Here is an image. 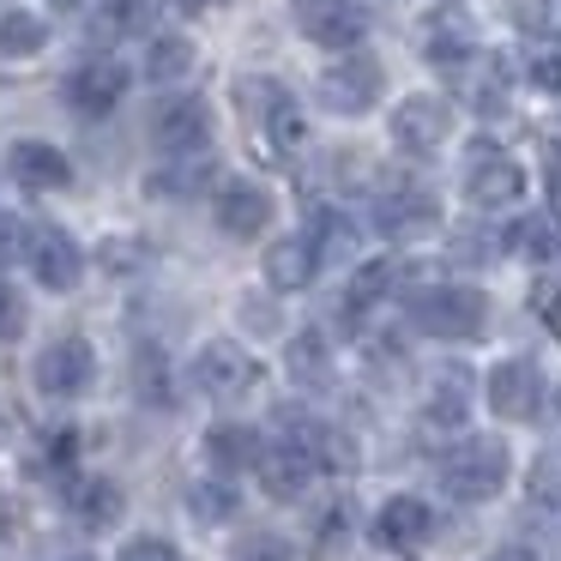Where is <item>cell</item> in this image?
<instances>
[{
  "instance_id": "obj_1",
  "label": "cell",
  "mask_w": 561,
  "mask_h": 561,
  "mask_svg": "<svg viewBox=\"0 0 561 561\" xmlns=\"http://www.w3.org/2000/svg\"><path fill=\"white\" fill-rule=\"evenodd\" d=\"M404 314H411V327L428 332V339L471 344L489 332V296L471 290V284H428V290L404 296Z\"/></svg>"
},
{
  "instance_id": "obj_2",
  "label": "cell",
  "mask_w": 561,
  "mask_h": 561,
  "mask_svg": "<svg viewBox=\"0 0 561 561\" xmlns=\"http://www.w3.org/2000/svg\"><path fill=\"white\" fill-rule=\"evenodd\" d=\"M507 471H513V453L501 435H465L453 453H440V489L465 507L495 501L507 489Z\"/></svg>"
},
{
  "instance_id": "obj_3",
  "label": "cell",
  "mask_w": 561,
  "mask_h": 561,
  "mask_svg": "<svg viewBox=\"0 0 561 561\" xmlns=\"http://www.w3.org/2000/svg\"><path fill=\"white\" fill-rule=\"evenodd\" d=\"M194 387L218 404H242L260 387V363L236 339H211L194 351Z\"/></svg>"
},
{
  "instance_id": "obj_4",
  "label": "cell",
  "mask_w": 561,
  "mask_h": 561,
  "mask_svg": "<svg viewBox=\"0 0 561 561\" xmlns=\"http://www.w3.org/2000/svg\"><path fill=\"white\" fill-rule=\"evenodd\" d=\"M31 380H37L43 399H79V392L98 380V351H91L85 339H55V344L37 351Z\"/></svg>"
},
{
  "instance_id": "obj_5",
  "label": "cell",
  "mask_w": 561,
  "mask_h": 561,
  "mask_svg": "<svg viewBox=\"0 0 561 561\" xmlns=\"http://www.w3.org/2000/svg\"><path fill=\"white\" fill-rule=\"evenodd\" d=\"M519 194H525L519 163L495 146H471V158H465V199L477 211H501V206H519Z\"/></svg>"
},
{
  "instance_id": "obj_6",
  "label": "cell",
  "mask_w": 561,
  "mask_h": 561,
  "mask_svg": "<svg viewBox=\"0 0 561 561\" xmlns=\"http://www.w3.org/2000/svg\"><path fill=\"white\" fill-rule=\"evenodd\" d=\"M151 146L163 158H194L211 146V110L199 98H170L151 110Z\"/></svg>"
},
{
  "instance_id": "obj_7",
  "label": "cell",
  "mask_w": 561,
  "mask_h": 561,
  "mask_svg": "<svg viewBox=\"0 0 561 561\" xmlns=\"http://www.w3.org/2000/svg\"><path fill=\"white\" fill-rule=\"evenodd\" d=\"M320 103L332 115H368L380 103V61L368 55H339V61L320 73Z\"/></svg>"
},
{
  "instance_id": "obj_8",
  "label": "cell",
  "mask_w": 561,
  "mask_h": 561,
  "mask_svg": "<svg viewBox=\"0 0 561 561\" xmlns=\"http://www.w3.org/2000/svg\"><path fill=\"white\" fill-rule=\"evenodd\" d=\"M483 399H489V411L507 416V423H531L537 404H543V375H537V363H525V356H507V363L489 368Z\"/></svg>"
},
{
  "instance_id": "obj_9",
  "label": "cell",
  "mask_w": 561,
  "mask_h": 561,
  "mask_svg": "<svg viewBox=\"0 0 561 561\" xmlns=\"http://www.w3.org/2000/svg\"><path fill=\"white\" fill-rule=\"evenodd\" d=\"M211 218H218L224 236H236V242H254V236L272 224V194H266L260 182H242V175H230V182L211 194Z\"/></svg>"
},
{
  "instance_id": "obj_10",
  "label": "cell",
  "mask_w": 561,
  "mask_h": 561,
  "mask_svg": "<svg viewBox=\"0 0 561 561\" xmlns=\"http://www.w3.org/2000/svg\"><path fill=\"white\" fill-rule=\"evenodd\" d=\"M122 98H127V67L110 61V55H98V61H85V67H73V73H67V110L85 115V122L110 115Z\"/></svg>"
},
{
  "instance_id": "obj_11",
  "label": "cell",
  "mask_w": 561,
  "mask_h": 561,
  "mask_svg": "<svg viewBox=\"0 0 561 561\" xmlns=\"http://www.w3.org/2000/svg\"><path fill=\"white\" fill-rule=\"evenodd\" d=\"M447 134H453V110L440 98H404L399 110H392V146L411 151V158L440 151Z\"/></svg>"
},
{
  "instance_id": "obj_12",
  "label": "cell",
  "mask_w": 561,
  "mask_h": 561,
  "mask_svg": "<svg viewBox=\"0 0 561 561\" xmlns=\"http://www.w3.org/2000/svg\"><path fill=\"white\" fill-rule=\"evenodd\" d=\"M435 224H440V206H435L428 187H416V182L380 187V199H375V230L380 236L404 242V236H423V230H435Z\"/></svg>"
},
{
  "instance_id": "obj_13",
  "label": "cell",
  "mask_w": 561,
  "mask_h": 561,
  "mask_svg": "<svg viewBox=\"0 0 561 561\" xmlns=\"http://www.w3.org/2000/svg\"><path fill=\"white\" fill-rule=\"evenodd\" d=\"M31 272H37L43 290L67 296L79 278H85V254H79V242L61 230V224H37V236H31Z\"/></svg>"
},
{
  "instance_id": "obj_14",
  "label": "cell",
  "mask_w": 561,
  "mask_h": 561,
  "mask_svg": "<svg viewBox=\"0 0 561 561\" xmlns=\"http://www.w3.org/2000/svg\"><path fill=\"white\" fill-rule=\"evenodd\" d=\"M375 537L387 549H423L428 537H435V507H428L423 495H392V501H380V513H375Z\"/></svg>"
},
{
  "instance_id": "obj_15",
  "label": "cell",
  "mask_w": 561,
  "mask_h": 561,
  "mask_svg": "<svg viewBox=\"0 0 561 561\" xmlns=\"http://www.w3.org/2000/svg\"><path fill=\"white\" fill-rule=\"evenodd\" d=\"M7 175H13L19 187H31V194H49V187L73 182V163H67V151H55L49 139H19V146L7 151Z\"/></svg>"
},
{
  "instance_id": "obj_16",
  "label": "cell",
  "mask_w": 561,
  "mask_h": 561,
  "mask_svg": "<svg viewBox=\"0 0 561 561\" xmlns=\"http://www.w3.org/2000/svg\"><path fill=\"white\" fill-rule=\"evenodd\" d=\"M314 471H320V465L308 459L296 440H284V435H278V447H266V453H260V465H254L260 489H266L272 501H296V495L308 489V477H314Z\"/></svg>"
},
{
  "instance_id": "obj_17",
  "label": "cell",
  "mask_w": 561,
  "mask_h": 561,
  "mask_svg": "<svg viewBox=\"0 0 561 561\" xmlns=\"http://www.w3.org/2000/svg\"><path fill=\"white\" fill-rule=\"evenodd\" d=\"M314 272H320V248H314V236H284V242H272L266 248V284L272 290H308L314 284Z\"/></svg>"
},
{
  "instance_id": "obj_18",
  "label": "cell",
  "mask_w": 561,
  "mask_h": 561,
  "mask_svg": "<svg viewBox=\"0 0 561 561\" xmlns=\"http://www.w3.org/2000/svg\"><path fill=\"white\" fill-rule=\"evenodd\" d=\"M302 31L314 43H327V49H351V43H363L368 19L351 0H302Z\"/></svg>"
},
{
  "instance_id": "obj_19",
  "label": "cell",
  "mask_w": 561,
  "mask_h": 561,
  "mask_svg": "<svg viewBox=\"0 0 561 561\" xmlns=\"http://www.w3.org/2000/svg\"><path fill=\"white\" fill-rule=\"evenodd\" d=\"M260 453H266V440H260L248 423H218V428L206 435V465H211L218 477L254 471V465H260Z\"/></svg>"
},
{
  "instance_id": "obj_20",
  "label": "cell",
  "mask_w": 561,
  "mask_h": 561,
  "mask_svg": "<svg viewBox=\"0 0 561 561\" xmlns=\"http://www.w3.org/2000/svg\"><path fill=\"white\" fill-rule=\"evenodd\" d=\"M67 507H73V519L85 525V531H110V525L122 519V489H115L110 477H79Z\"/></svg>"
},
{
  "instance_id": "obj_21",
  "label": "cell",
  "mask_w": 561,
  "mask_h": 561,
  "mask_svg": "<svg viewBox=\"0 0 561 561\" xmlns=\"http://www.w3.org/2000/svg\"><path fill=\"white\" fill-rule=\"evenodd\" d=\"M43 43H49L43 13H31V7H7L0 13V61H31Z\"/></svg>"
},
{
  "instance_id": "obj_22",
  "label": "cell",
  "mask_w": 561,
  "mask_h": 561,
  "mask_svg": "<svg viewBox=\"0 0 561 561\" xmlns=\"http://www.w3.org/2000/svg\"><path fill=\"white\" fill-rule=\"evenodd\" d=\"M290 380L308 392L332 387V351H327V332H296L290 339Z\"/></svg>"
},
{
  "instance_id": "obj_23",
  "label": "cell",
  "mask_w": 561,
  "mask_h": 561,
  "mask_svg": "<svg viewBox=\"0 0 561 561\" xmlns=\"http://www.w3.org/2000/svg\"><path fill=\"white\" fill-rule=\"evenodd\" d=\"M151 25V0H98L91 13V37L115 43V37H139Z\"/></svg>"
},
{
  "instance_id": "obj_24",
  "label": "cell",
  "mask_w": 561,
  "mask_h": 561,
  "mask_svg": "<svg viewBox=\"0 0 561 561\" xmlns=\"http://www.w3.org/2000/svg\"><path fill=\"white\" fill-rule=\"evenodd\" d=\"M465 399H471V380L459 375V363H453L447 375L435 380V392H428L423 423H428V428H459V423H465Z\"/></svg>"
},
{
  "instance_id": "obj_25",
  "label": "cell",
  "mask_w": 561,
  "mask_h": 561,
  "mask_svg": "<svg viewBox=\"0 0 561 561\" xmlns=\"http://www.w3.org/2000/svg\"><path fill=\"white\" fill-rule=\"evenodd\" d=\"M134 392L151 404V411H170L175 404V368H170V356L151 344V351H139V363H134Z\"/></svg>"
},
{
  "instance_id": "obj_26",
  "label": "cell",
  "mask_w": 561,
  "mask_h": 561,
  "mask_svg": "<svg viewBox=\"0 0 561 561\" xmlns=\"http://www.w3.org/2000/svg\"><path fill=\"white\" fill-rule=\"evenodd\" d=\"M194 43L187 37H151L146 43V79L151 85H175V79H187L194 73Z\"/></svg>"
},
{
  "instance_id": "obj_27",
  "label": "cell",
  "mask_w": 561,
  "mask_h": 561,
  "mask_svg": "<svg viewBox=\"0 0 561 561\" xmlns=\"http://www.w3.org/2000/svg\"><path fill=\"white\" fill-rule=\"evenodd\" d=\"M308 236H314V248H320V266H332V260H351L356 254V230H351V218L344 211H314V224H308Z\"/></svg>"
},
{
  "instance_id": "obj_28",
  "label": "cell",
  "mask_w": 561,
  "mask_h": 561,
  "mask_svg": "<svg viewBox=\"0 0 561 561\" xmlns=\"http://www.w3.org/2000/svg\"><path fill=\"white\" fill-rule=\"evenodd\" d=\"M513 248H519L525 260H556L561 254V218L556 211H537V218L513 224Z\"/></svg>"
},
{
  "instance_id": "obj_29",
  "label": "cell",
  "mask_w": 561,
  "mask_h": 561,
  "mask_svg": "<svg viewBox=\"0 0 561 561\" xmlns=\"http://www.w3.org/2000/svg\"><path fill=\"white\" fill-rule=\"evenodd\" d=\"M254 127L266 134V146H272V151H296V146H302V115H296L290 91H284V98L272 103L266 115H254Z\"/></svg>"
},
{
  "instance_id": "obj_30",
  "label": "cell",
  "mask_w": 561,
  "mask_h": 561,
  "mask_svg": "<svg viewBox=\"0 0 561 561\" xmlns=\"http://www.w3.org/2000/svg\"><path fill=\"white\" fill-rule=\"evenodd\" d=\"M387 290H392V266H387V260H375V266H363V272L351 278V290H344V308H351V314H363V308L380 302Z\"/></svg>"
},
{
  "instance_id": "obj_31",
  "label": "cell",
  "mask_w": 561,
  "mask_h": 561,
  "mask_svg": "<svg viewBox=\"0 0 561 561\" xmlns=\"http://www.w3.org/2000/svg\"><path fill=\"white\" fill-rule=\"evenodd\" d=\"M187 507H194L206 525H224L236 513V489L230 483H194L187 489Z\"/></svg>"
},
{
  "instance_id": "obj_32",
  "label": "cell",
  "mask_w": 561,
  "mask_h": 561,
  "mask_svg": "<svg viewBox=\"0 0 561 561\" xmlns=\"http://www.w3.org/2000/svg\"><path fill=\"white\" fill-rule=\"evenodd\" d=\"M31 224L19 218V211H0V272L7 266H19V260H31Z\"/></svg>"
},
{
  "instance_id": "obj_33",
  "label": "cell",
  "mask_w": 561,
  "mask_h": 561,
  "mask_svg": "<svg viewBox=\"0 0 561 561\" xmlns=\"http://www.w3.org/2000/svg\"><path fill=\"white\" fill-rule=\"evenodd\" d=\"M531 501L537 507H561V453H537V465H531Z\"/></svg>"
},
{
  "instance_id": "obj_34",
  "label": "cell",
  "mask_w": 561,
  "mask_h": 561,
  "mask_svg": "<svg viewBox=\"0 0 561 561\" xmlns=\"http://www.w3.org/2000/svg\"><path fill=\"white\" fill-rule=\"evenodd\" d=\"M25 327H31V308H25V296H19L13 284L0 278V351L25 339Z\"/></svg>"
},
{
  "instance_id": "obj_35",
  "label": "cell",
  "mask_w": 561,
  "mask_h": 561,
  "mask_svg": "<svg viewBox=\"0 0 561 561\" xmlns=\"http://www.w3.org/2000/svg\"><path fill=\"white\" fill-rule=\"evenodd\" d=\"M428 61L435 67H465L471 61V37H465L459 25H435V37H428Z\"/></svg>"
},
{
  "instance_id": "obj_36",
  "label": "cell",
  "mask_w": 561,
  "mask_h": 561,
  "mask_svg": "<svg viewBox=\"0 0 561 561\" xmlns=\"http://www.w3.org/2000/svg\"><path fill=\"white\" fill-rule=\"evenodd\" d=\"M115 561H182V549L170 543V537H158V531H139V537H127L122 543V556Z\"/></svg>"
},
{
  "instance_id": "obj_37",
  "label": "cell",
  "mask_w": 561,
  "mask_h": 561,
  "mask_svg": "<svg viewBox=\"0 0 561 561\" xmlns=\"http://www.w3.org/2000/svg\"><path fill=\"white\" fill-rule=\"evenodd\" d=\"M175 163H182V170H170V175H158V182H151V194H187V187H199V182H206V175H211V158H175Z\"/></svg>"
},
{
  "instance_id": "obj_38",
  "label": "cell",
  "mask_w": 561,
  "mask_h": 561,
  "mask_svg": "<svg viewBox=\"0 0 561 561\" xmlns=\"http://www.w3.org/2000/svg\"><path fill=\"white\" fill-rule=\"evenodd\" d=\"M236 561H296V556H290V543H284L278 531H254V537H242Z\"/></svg>"
},
{
  "instance_id": "obj_39",
  "label": "cell",
  "mask_w": 561,
  "mask_h": 561,
  "mask_svg": "<svg viewBox=\"0 0 561 561\" xmlns=\"http://www.w3.org/2000/svg\"><path fill=\"white\" fill-rule=\"evenodd\" d=\"M236 314H242V327L254 332V339H272V332H278V308H272L266 296H242V308H236Z\"/></svg>"
},
{
  "instance_id": "obj_40",
  "label": "cell",
  "mask_w": 561,
  "mask_h": 561,
  "mask_svg": "<svg viewBox=\"0 0 561 561\" xmlns=\"http://www.w3.org/2000/svg\"><path fill=\"white\" fill-rule=\"evenodd\" d=\"M531 308L543 314V327L561 339V272H556V278H543V284L531 290Z\"/></svg>"
},
{
  "instance_id": "obj_41",
  "label": "cell",
  "mask_w": 561,
  "mask_h": 561,
  "mask_svg": "<svg viewBox=\"0 0 561 561\" xmlns=\"http://www.w3.org/2000/svg\"><path fill=\"white\" fill-rule=\"evenodd\" d=\"M513 25L537 31V25H543V0H513Z\"/></svg>"
},
{
  "instance_id": "obj_42",
  "label": "cell",
  "mask_w": 561,
  "mask_h": 561,
  "mask_svg": "<svg viewBox=\"0 0 561 561\" xmlns=\"http://www.w3.org/2000/svg\"><path fill=\"white\" fill-rule=\"evenodd\" d=\"M531 79H537V85H543V91H561V55H543Z\"/></svg>"
},
{
  "instance_id": "obj_43",
  "label": "cell",
  "mask_w": 561,
  "mask_h": 561,
  "mask_svg": "<svg viewBox=\"0 0 561 561\" xmlns=\"http://www.w3.org/2000/svg\"><path fill=\"white\" fill-rule=\"evenodd\" d=\"M489 236H459V260H489Z\"/></svg>"
},
{
  "instance_id": "obj_44",
  "label": "cell",
  "mask_w": 561,
  "mask_h": 561,
  "mask_svg": "<svg viewBox=\"0 0 561 561\" xmlns=\"http://www.w3.org/2000/svg\"><path fill=\"white\" fill-rule=\"evenodd\" d=\"M489 561H537V556H525V549H495Z\"/></svg>"
},
{
  "instance_id": "obj_45",
  "label": "cell",
  "mask_w": 561,
  "mask_h": 561,
  "mask_svg": "<svg viewBox=\"0 0 561 561\" xmlns=\"http://www.w3.org/2000/svg\"><path fill=\"white\" fill-rule=\"evenodd\" d=\"M0 537H7V501H0Z\"/></svg>"
},
{
  "instance_id": "obj_46",
  "label": "cell",
  "mask_w": 561,
  "mask_h": 561,
  "mask_svg": "<svg viewBox=\"0 0 561 561\" xmlns=\"http://www.w3.org/2000/svg\"><path fill=\"white\" fill-rule=\"evenodd\" d=\"M175 7H211V0H175Z\"/></svg>"
},
{
  "instance_id": "obj_47",
  "label": "cell",
  "mask_w": 561,
  "mask_h": 561,
  "mask_svg": "<svg viewBox=\"0 0 561 561\" xmlns=\"http://www.w3.org/2000/svg\"><path fill=\"white\" fill-rule=\"evenodd\" d=\"M556 218H561V175H556Z\"/></svg>"
},
{
  "instance_id": "obj_48",
  "label": "cell",
  "mask_w": 561,
  "mask_h": 561,
  "mask_svg": "<svg viewBox=\"0 0 561 561\" xmlns=\"http://www.w3.org/2000/svg\"><path fill=\"white\" fill-rule=\"evenodd\" d=\"M49 7H79V0H49Z\"/></svg>"
},
{
  "instance_id": "obj_49",
  "label": "cell",
  "mask_w": 561,
  "mask_h": 561,
  "mask_svg": "<svg viewBox=\"0 0 561 561\" xmlns=\"http://www.w3.org/2000/svg\"><path fill=\"white\" fill-rule=\"evenodd\" d=\"M556 416H561V387H556Z\"/></svg>"
},
{
  "instance_id": "obj_50",
  "label": "cell",
  "mask_w": 561,
  "mask_h": 561,
  "mask_svg": "<svg viewBox=\"0 0 561 561\" xmlns=\"http://www.w3.org/2000/svg\"><path fill=\"white\" fill-rule=\"evenodd\" d=\"M67 561H85V556H67Z\"/></svg>"
}]
</instances>
